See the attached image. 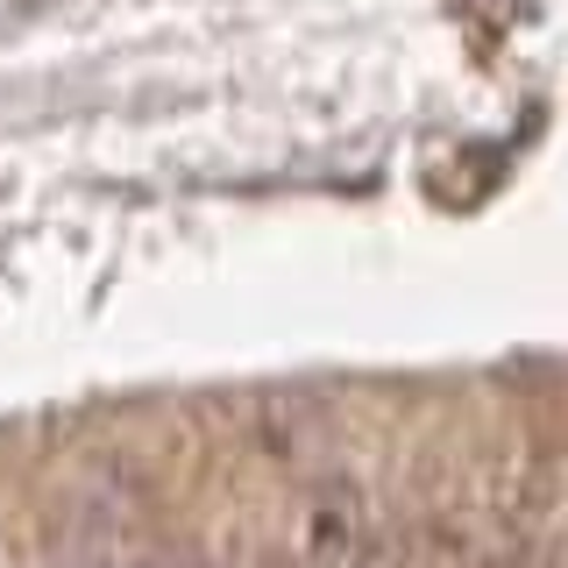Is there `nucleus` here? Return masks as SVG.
I'll use <instances>...</instances> for the list:
<instances>
[{
  "instance_id": "f257e3e1",
  "label": "nucleus",
  "mask_w": 568,
  "mask_h": 568,
  "mask_svg": "<svg viewBox=\"0 0 568 568\" xmlns=\"http://www.w3.org/2000/svg\"><path fill=\"white\" fill-rule=\"evenodd\" d=\"M298 568H384L377 511H369L363 484L327 476V484L306 497V519H298Z\"/></svg>"
},
{
  "instance_id": "7ed1b4c3",
  "label": "nucleus",
  "mask_w": 568,
  "mask_h": 568,
  "mask_svg": "<svg viewBox=\"0 0 568 568\" xmlns=\"http://www.w3.org/2000/svg\"><path fill=\"white\" fill-rule=\"evenodd\" d=\"M71 568H114V561H71Z\"/></svg>"
},
{
  "instance_id": "f03ea898",
  "label": "nucleus",
  "mask_w": 568,
  "mask_h": 568,
  "mask_svg": "<svg viewBox=\"0 0 568 568\" xmlns=\"http://www.w3.org/2000/svg\"><path fill=\"white\" fill-rule=\"evenodd\" d=\"M114 568H206V555H200V547H150V555L114 561Z\"/></svg>"
}]
</instances>
